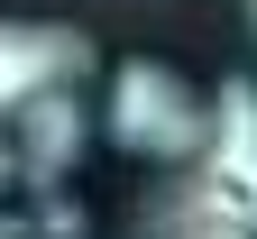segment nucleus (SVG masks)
Instances as JSON below:
<instances>
[{"label":"nucleus","instance_id":"423d86ee","mask_svg":"<svg viewBox=\"0 0 257 239\" xmlns=\"http://www.w3.org/2000/svg\"><path fill=\"white\" fill-rule=\"evenodd\" d=\"M248 37H257V0H248Z\"/></svg>","mask_w":257,"mask_h":239},{"label":"nucleus","instance_id":"39448f33","mask_svg":"<svg viewBox=\"0 0 257 239\" xmlns=\"http://www.w3.org/2000/svg\"><path fill=\"white\" fill-rule=\"evenodd\" d=\"M166 239H239V230H166Z\"/></svg>","mask_w":257,"mask_h":239},{"label":"nucleus","instance_id":"f257e3e1","mask_svg":"<svg viewBox=\"0 0 257 239\" xmlns=\"http://www.w3.org/2000/svg\"><path fill=\"white\" fill-rule=\"evenodd\" d=\"M110 138L128 147V156H156V166H202V147H211V129H220V101H202L175 64H156V55H138V64H119L110 74Z\"/></svg>","mask_w":257,"mask_h":239},{"label":"nucleus","instance_id":"20e7f679","mask_svg":"<svg viewBox=\"0 0 257 239\" xmlns=\"http://www.w3.org/2000/svg\"><path fill=\"white\" fill-rule=\"evenodd\" d=\"M74 147H83V111H74V92L37 101V111H10V166H19V184H55L64 166H74Z\"/></svg>","mask_w":257,"mask_h":239},{"label":"nucleus","instance_id":"f03ea898","mask_svg":"<svg viewBox=\"0 0 257 239\" xmlns=\"http://www.w3.org/2000/svg\"><path fill=\"white\" fill-rule=\"evenodd\" d=\"M175 212H184V230L257 239V83H220V129H211V147H202Z\"/></svg>","mask_w":257,"mask_h":239},{"label":"nucleus","instance_id":"7ed1b4c3","mask_svg":"<svg viewBox=\"0 0 257 239\" xmlns=\"http://www.w3.org/2000/svg\"><path fill=\"white\" fill-rule=\"evenodd\" d=\"M83 74H92V37L46 28V19H10V37H0V101L10 111H37V101L74 92Z\"/></svg>","mask_w":257,"mask_h":239}]
</instances>
